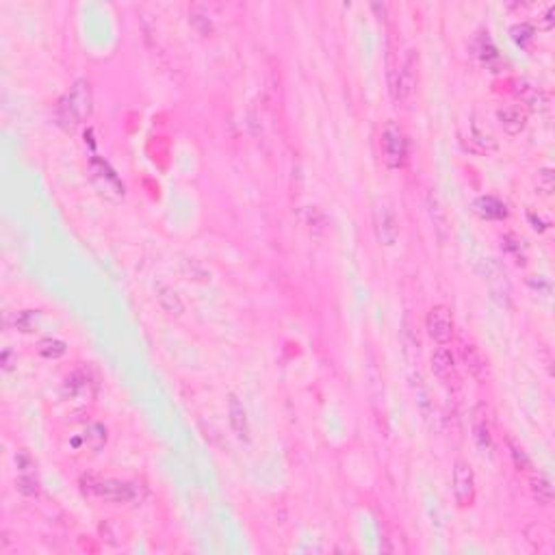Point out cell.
I'll return each mask as SVG.
<instances>
[{"label": "cell", "mask_w": 555, "mask_h": 555, "mask_svg": "<svg viewBox=\"0 0 555 555\" xmlns=\"http://www.w3.org/2000/svg\"><path fill=\"white\" fill-rule=\"evenodd\" d=\"M532 492L540 505H549L553 501V486L551 480L544 473H534L532 475Z\"/></svg>", "instance_id": "obj_18"}, {"label": "cell", "mask_w": 555, "mask_h": 555, "mask_svg": "<svg viewBox=\"0 0 555 555\" xmlns=\"http://www.w3.org/2000/svg\"><path fill=\"white\" fill-rule=\"evenodd\" d=\"M517 96L519 100L529 109V111H536V113H544L549 109V96L536 87V85H532L529 80H517Z\"/></svg>", "instance_id": "obj_11"}, {"label": "cell", "mask_w": 555, "mask_h": 555, "mask_svg": "<svg viewBox=\"0 0 555 555\" xmlns=\"http://www.w3.org/2000/svg\"><path fill=\"white\" fill-rule=\"evenodd\" d=\"M512 37H514V41H517V44L525 46L527 41L534 37V28H532L529 24H519V26H514V28H512Z\"/></svg>", "instance_id": "obj_26"}, {"label": "cell", "mask_w": 555, "mask_h": 555, "mask_svg": "<svg viewBox=\"0 0 555 555\" xmlns=\"http://www.w3.org/2000/svg\"><path fill=\"white\" fill-rule=\"evenodd\" d=\"M480 57H482V61L484 63H490L492 59H499V55H497V48L492 46V41L486 37V39H482V44H480V53H478Z\"/></svg>", "instance_id": "obj_28"}, {"label": "cell", "mask_w": 555, "mask_h": 555, "mask_svg": "<svg viewBox=\"0 0 555 555\" xmlns=\"http://www.w3.org/2000/svg\"><path fill=\"white\" fill-rule=\"evenodd\" d=\"M191 24L200 31V33H204V35H208L210 31H212V24H210V16H208V9L204 7V5H195L193 9H191Z\"/></svg>", "instance_id": "obj_23"}, {"label": "cell", "mask_w": 555, "mask_h": 555, "mask_svg": "<svg viewBox=\"0 0 555 555\" xmlns=\"http://www.w3.org/2000/svg\"><path fill=\"white\" fill-rule=\"evenodd\" d=\"M82 441L92 451H100L107 445V428L102 423L87 425V430H85V434H82Z\"/></svg>", "instance_id": "obj_19"}, {"label": "cell", "mask_w": 555, "mask_h": 555, "mask_svg": "<svg viewBox=\"0 0 555 555\" xmlns=\"http://www.w3.org/2000/svg\"><path fill=\"white\" fill-rule=\"evenodd\" d=\"M61 393L65 399H76V402H85L94 397V379L90 377L87 371H74L65 377Z\"/></svg>", "instance_id": "obj_8"}, {"label": "cell", "mask_w": 555, "mask_h": 555, "mask_svg": "<svg viewBox=\"0 0 555 555\" xmlns=\"http://www.w3.org/2000/svg\"><path fill=\"white\" fill-rule=\"evenodd\" d=\"M538 189L544 195L553 193V172H551V169H540V172H538Z\"/></svg>", "instance_id": "obj_27"}, {"label": "cell", "mask_w": 555, "mask_h": 555, "mask_svg": "<svg viewBox=\"0 0 555 555\" xmlns=\"http://www.w3.org/2000/svg\"><path fill=\"white\" fill-rule=\"evenodd\" d=\"M0 365H3V371L5 373H11L18 365V354H14L11 350H5L3 356H0Z\"/></svg>", "instance_id": "obj_29"}, {"label": "cell", "mask_w": 555, "mask_h": 555, "mask_svg": "<svg viewBox=\"0 0 555 555\" xmlns=\"http://www.w3.org/2000/svg\"><path fill=\"white\" fill-rule=\"evenodd\" d=\"M82 484L90 495L107 503L135 505L146 499V486L139 482H122L113 478H87Z\"/></svg>", "instance_id": "obj_1"}, {"label": "cell", "mask_w": 555, "mask_h": 555, "mask_svg": "<svg viewBox=\"0 0 555 555\" xmlns=\"http://www.w3.org/2000/svg\"><path fill=\"white\" fill-rule=\"evenodd\" d=\"M430 215H432V222H434L436 230L441 232V237H445V230H447V212H445V208L441 206V202H438V198H436L434 193L430 195Z\"/></svg>", "instance_id": "obj_22"}, {"label": "cell", "mask_w": 555, "mask_h": 555, "mask_svg": "<svg viewBox=\"0 0 555 555\" xmlns=\"http://www.w3.org/2000/svg\"><path fill=\"white\" fill-rule=\"evenodd\" d=\"M37 352L44 358H48V360H57V358H61L68 352V347H65L63 340H59V338H44L39 343Z\"/></svg>", "instance_id": "obj_21"}, {"label": "cell", "mask_w": 555, "mask_h": 555, "mask_svg": "<svg viewBox=\"0 0 555 555\" xmlns=\"http://www.w3.org/2000/svg\"><path fill=\"white\" fill-rule=\"evenodd\" d=\"M416 85H419V55L416 50H408L397 72L391 78V90L395 100L399 104H408L416 94Z\"/></svg>", "instance_id": "obj_3"}, {"label": "cell", "mask_w": 555, "mask_h": 555, "mask_svg": "<svg viewBox=\"0 0 555 555\" xmlns=\"http://www.w3.org/2000/svg\"><path fill=\"white\" fill-rule=\"evenodd\" d=\"M92 113V87L87 80H76L74 87L57 102L55 115L57 124L65 131H74V128Z\"/></svg>", "instance_id": "obj_2"}, {"label": "cell", "mask_w": 555, "mask_h": 555, "mask_svg": "<svg viewBox=\"0 0 555 555\" xmlns=\"http://www.w3.org/2000/svg\"><path fill=\"white\" fill-rule=\"evenodd\" d=\"M468 141H471V150L473 152H490V150L497 148L495 137L486 131L480 122L471 124V131H468Z\"/></svg>", "instance_id": "obj_17"}, {"label": "cell", "mask_w": 555, "mask_h": 555, "mask_svg": "<svg viewBox=\"0 0 555 555\" xmlns=\"http://www.w3.org/2000/svg\"><path fill=\"white\" fill-rule=\"evenodd\" d=\"M473 438H475L478 447H480L484 453H490V451H492V430H490V421H488V414L484 412L482 406L473 412Z\"/></svg>", "instance_id": "obj_13"}, {"label": "cell", "mask_w": 555, "mask_h": 555, "mask_svg": "<svg viewBox=\"0 0 555 555\" xmlns=\"http://www.w3.org/2000/svg\"><path fill=\"white\" fill-rule=\"evenodd\" d=\"M462 358H464V365L468 367V371H471L473 375H482V371L486 369V360L475 345H464Z\"/></svg>", "instance_id": "obj_20"}, {"label": "cell", "mask_w": 555, "mask_h": 555, "mask_svg": "<svg viewBox=\"0 0 555 555\" xmlns=\"http://www.w3.org/2000/svg\"><path fill=\"white\" fill-rule=\"evenodd\" d=\"M37 311H22L16 315V328L20 332H33L35 325H37Z\"/></svg>", "instance_id": "obj_25"}, {"label": "cell", "mask_w": 555, "mask_h": 555, "mask_svg": "<svg viewBox=\"0 0 555 555\" xmlns=\"http://www.w3.org/2000/svg\"><path fill=\"white\" fill-rule=\"evenodd\" d=\"M156 302H158V306L167 315H174V317H178L183 313V308H185L178 293L172 286H167V284H158L156 286Z\"/></svg>", "instance_id": "obj_16"}, {"label": "cell", "mask_w": 555, "mask_h": 555, "mask_svg": "<svg viewBox=\"0 0 555 555\" xmlns=\"http://www.w3.org/2000/svg\"><path fill=\"white\" fill-rule=\"evenodd\" d=\"M453 497L460 507H468L475 501V473L466 460H456L453 464Z\"/></svg>", "instance_id": "obj_6"}, {"label": "cell", "mask_w": 555, "mask_h": 555, "mask_svg": "<svg viewBox=\"0 0 555 555\" xmlns=\"http://www.w3.org/2000/svg\"><path fill=\"white\" fill-rule=\"evenodd\" d=\"M425 330L428 336L434 340L436 345H447L453 338V315L447 306L438 304L430 308L428 317H425Z\"/></svg>", "instance_id": "obj_7"}, {"label": "cell", "mask_w": 555, "mask_h": 555, "mask_svg": "<svg viewBox=\"0 0 555 555\" xmlns=\"http://www.w3.org/2000/svg\"><path fill=\"white\" fill-rule=\"evenodd\" d=\"M373 226L382 245H393L399 237V220L391 202L379 200L373 208Z\"/></svg>", "instance_id": "obj_5"}, {"label": "cell", "mask_w": 555, "mask_h": 555, "mask_svg": "<svg viewBox=\"0 0 555 555\" xmlns=\"http://www.w3.org/2000/svg\"><path fill=\"white\" fill-rule=\"evenodd\" d=\"M16 486L26 497H37L39 495V480H37L35 471L33 473H18Z\"/></svg>", "instance_id": "obj_24"}, {"label": "cell", "mask_w": 555, "mask_h": 555, "mask_svg": "<svg viewBox=\"0 0 555 555\" xmlns=\"http://www.w3.org/2000/svg\"><path fill=\"white\" fill-rule=\"evenodd\" d=\"M473 206H475L478 215L484 217V220H503V217H507V206L501 200L492 198V195L478 198Z\"/></svg>", "instance_id": "obj_14"}, {"label": "cell", "mask_w": 555, "mask_h": 555, "mask_svg": "<svg viewBox=\"0 0 555 555\" xmlns=\"http://www.w3.org/2000/svg\"><path fill=\"white\" fill-rule=\"evenodd\" d=\"M90 169H92V176H94L96 185L102 189V193H107V195L113 193L115 198H122V195H124V185L119 183L117 174L109 167L107 161H102V158H92Z\"/></svg>", "instance_id": "obj_9"}, {"label": "cell", "mask_w": 555, "mask_h": 555, "mask_svg": "<svg viewBox=\"0 0 555 555\" xmlns=\"http://www.w3.org/2000/svg\"><path fill=\"white\" fill-rule=\"evenodd\" d=\"M228 416H230V428L237 434L239 441H249V423H247V412L243 408V404L239 402V397L232 393L228 395Z\"/></svg>", "instance_id": "obj_12"}, {"label": "cell", "mask_w": 555, "mask_h": 555, "mask_svg": "<svg viewBox=\"0 0 555 555\" xmlns=\"http://www.w3.org/2000/svg\"><path fill=\"white\" fill-rule=\"evenodd\" d=\"M382 156L391 169H402L408 161V139L395 122H389L382 131Z\"/></svg>", "instance_id": "obj_4"}, {"label": "cell", "mask_w": 555, "mask_h": 555, "mask_svg": "<svg viewBox=\"0 0 555 555\" xmlns=\"http://www.w3.org/2000/svg\"><path fill=\"white\" fill-rule=\"evenodd\" d=\"M432 369L441 379H449L456 375V362H453V354L447 350V345H438L432 352Z\"/></svg>", "instance_id": "obj_15"}, {"label": "cell", "mask_w": 555, "mask_h": 555, "mask_svg": "<svg viewBox=\"0 0 555 555\" xmlns=\"http://www.w3.org/2000/svg\"><path fill=\"white\" fill-rule=\"evenodd\" d=\"M497 122L507 135H521L527 126V113L517 104H503L497 109Z\"/></svg>", "instance_id": "obj_10"}]
</instances>
